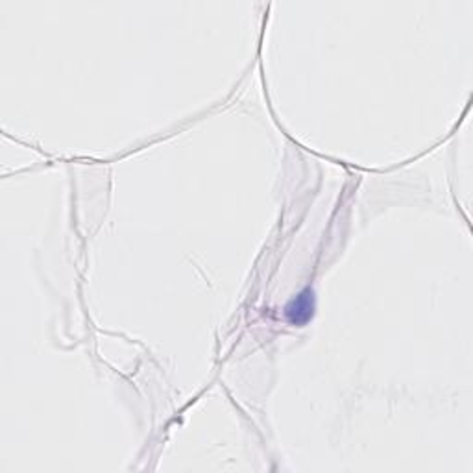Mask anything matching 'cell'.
<instances>
[{"instance_id": "cell-1", "label": "cell", "mask_w": 473, "mask_h": 473, "mask_svg": "<svg viewBox=\"0 0 473 473\" xmlns=\"http://www.w3.org/2000/svg\"><path fill=\"white\" fill-rule=\"evenodd\" d=\"M287 316L292 323H305L313 316V292L305 291L289 305Z\"/></svg>"}]
</instances>
